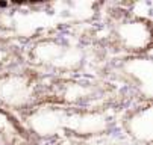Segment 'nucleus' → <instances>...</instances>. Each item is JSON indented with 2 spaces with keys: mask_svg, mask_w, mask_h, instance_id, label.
I'll list each match as a JSON object with an SVG mask.
<instances>
[{
  "mask_svg": "<svg viewBox=\"0 0 153 145\" xmlns=\"http://www.w3.org/2000/svg\"><path fill=\"white\" fill-rule=\"evenodd\" d=\"M117 109L120 107H73L42 103L23 115L20 121L36 144L53 139L90 142L115 129Z\"/></svg>",
  "mask_w": 153,
  "mask_h": 145,
  "instance_id": "1",
  "label": "nucleus"
},
{
  "mask_svg": "<svg viewBox=\"0 0 153 145\" xmlns=\"http://www.w3.org/2000/svg\"><path fill=\"white\" fill-rule=\"evenodd\" d=\"M25 65L49 77L88 76L94 49L90 39L67 30H47L21 47Z\"/></svg>",
  "mask_w": 153,
  "mask_h": 145,
  "instance_id": "2",
  "label": "nucleus"
},
{
  "mask_svg": "<svg viewBox=\"0 0 153 145\" xmlns=\"http://www.w3.org/2000/svg\"><path fill=\"white\" fill-rule=\"evenodd\" d=\"M126 94L103 77H49L46 101L73 107H121Z\"/></svg>",
  "mask_w": 153,
  "mask_h": 145,
  "instance_id": "3",
  "label": "nucleus"
},
{
  "mask_svg": "<svg viewBox=\"0 0 153 145\" xmlns=\"http://www.w3.org/2000/svg\"><path fill=\"white\" fill-rule=\"evenodd\" d=\"M47 76L21 65L0 74V107L21 118L46 101Z\"/></svg>",
  "mask_w": 153,
  "mask_h": 145,
  "instance_id": "4",
  "label": "nucleus"
},
{
  "mask_svg": "<svg viewBox=\"0 0 153 145\" xmlns=\"http://www.w3.org/2000/svg\"><path fill=\"white\" fill-rule=\"evenodd\" d=\"M152 44V18L132 14L129 8L112 14L105 36V46L118 56H141L150 54Z\"/></svg>",
  "mask_w": 153,
  "mask_h": 145,
  "instance_id": "5",
  "label": "nucleus"
},
{
  "mask_svg": "<svg viewBox=\"0 0 153 145\" xmlns=\"http://www.w3.org/2000/svg\"><path fill=\"white\" fill-rule=\"evenodd\" d=\"M117 85L121 91L135 95V101H152L153 62L150 54L117 56L109 62L106 73L100 76Z\"/></svg>",
  "mask_w": 153,
  "mask_h": 145,
  "instance_id": "6",
  "label": "nucleus"
},
{
  "mask_svg": "<svg viewBox=\"0 0 153 145\" xmlns=\"http://www.w3.org/2000/svg\"><path fill=\"white\" fill-rule=\"evenodd\" d=\"M120 129L134 145L153 144V103L134 101L118 116Z\"/></svg>",
  "mask_w": 153,
  "mask_h": 145,
  "instance_id": "7",
  "label": "nucleus"
},
{
  "mask_svg": "<svg viewBox=\"0 0 153 145\" xmlns=\"http://www.w3.org/2000/svg\"><path fill=\"white\" fill-rule=\"evenodd\" d=\"M0 142L5 145H38L20 118L2 107H0Z\"/></svg>",
  "mask_w": 153,
  "mask_h": 145,
  "instance_id": "8",
  "label": "nucleus"
},
{
  "mask_svg": "<svg viewBox=\"0 0 153 145\" xmlns=\"http://www.w3.org/2000/svg\"><path fill=\"white\" fill-rule=\"evenodd\" d=\"M25 65V57L21 47L15 46L12 41L0 44V74Z\"/></svg>",
  "mask_w": 153,
  "mask_h": 145,
  "instance_id": "9",
  "label": "nucleus"
},
{
  "mask_svg": "<svg viewBox=\"0 0 153 145\" xmlns=\"http://www.w3.org/2000/svg\"><path fill=\"white\" fill-rule=\"evenodd\" d=\"M42 145H91L88 141H79V139H53L42 142Z\"/></svg>",
  "mask_w": 153,
  "mask_h": 145,
  "instance_id": "10",
  "label": "nucleus"
},
{
  "mask_svg": "<svg viewBox=\"0 0 153 145\" xmlns=\"http://www.w3.org/2000/svg\"><path fill=\"white\" fill-rule=\"evenodd\" d=\"M8 41H12V36H6L5 33H2V32H0V44L8 43Z\"/></svg>",
  "mask_w": 153,
  "mask_h": 145,
  "instance_id": "11",
  "label": "nucleus"
}]
</instances>
